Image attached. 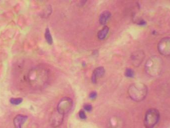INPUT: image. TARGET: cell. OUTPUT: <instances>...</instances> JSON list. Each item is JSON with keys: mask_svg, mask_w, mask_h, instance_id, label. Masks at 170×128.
Instances as JSON below:
<instances>
[{"mask_svg": "<svg viewBox=\"0 0 170 128\" xmlns=\"http://www.w3.org/2000/svg\"><path fill=\"white\" fill-rule=\"evenodd\" d=\"M48 72L42 68H35L31 70L28 75V80L30 85L34 88H40L46 83Z\"/></svg>", "mask_w": 170, "mask_h": 128, "instance_id": "cell-1", "label": "cell"}, {"mask_svg": "<svg viewBox=\"0 0 170 128\" xmlns=\"http://www.w3.org/2000/svg\"><path fill=\"white\" fill-rule=\"evenodd\" d=\"M148 92L147 86L143 83L133 84L128 88L130 98L134 101L141 102L146 98Z\"/></svg>", "mask_w": 170, "mask_h": 128, "instance_id": "cell-2", "label": "cell"}, {"mask_svg": "<svg viewBox=\"0 0 170 128\" xmlns=\"http://www.w3.org/2000/svg\"><path fill=\"white\" fill-rule=\"evenodd\" d=\"M163 68V62L159 57H151L145 64L146 73L151 77H156L160 74Z\"/></svg>", "mask_w": 170, "mask_h": 128, "instance_id": "cell-3", "label": "cell"}, {"mask_svg": "<svg viewBox=\"0 0 170 128\" xmlns=\"http://www.w3.org/2000/svg\"><path fill=\"white\" fill-rule=\"evenodd\" d=\"M160 120L159 112L155 109H151L146 112L144 120L146 128H154Z\"/></svg>", "mask_w": 170, "mask_h": 128, "instance_id": "cell-4", "label": "cell"}, {"mask_svg": "<svg viewBox=\"0 0 170 128\" xmlns=\"http://www.w3.org/2000/svg\"><path fill=\"white\" fill-rule=\"evenodd\" d=\"M73 107V101L68 97H64L61 99L57 107V111L63 115L68 113Z\"/></svg>", "mask_w": 170, "mask_h": 128, "instance_id": "cell-5", "label": "cell"}, {"mask_svg": "<svg viewBox=\"0 0 170 128\" xmlns=\"http://www.w3.org/2000/svg\"><path fill=\"white\" fill-rule=\"evenodd\" d=\"M158 49L161 55L165 56H170V38L162 39L158 43Z\"/></svg>", "mask_w": 170, "mask_h": 128, "instance_id": "cell-6", "label": "cell"}, {"mask_svg": "<svg viewBox=\"0 0 170 128\" xmlns=\"http://www.w3.org/2000/svg\"><path fill=\"white\" fill-rule=\"evenodd\" d=\"M64 119V115L59 113L58 111H55L51 116L50 123L53 128H57L60 126L62 123Z\"/></svg>", "mask_w": 170, "mask_h": 128, "instance_id": "cell-7", "label": "cell"}, {"mask_svg": "<svg viewBox=\"0 0 170 128\" xmlns=\"http://www.w3.org/2000/svg\"><path fill=\"white\" fill-rule=\"evenodd\" d=\"M144 58H145V55L143 51H137L133 53L131 56V60L132 65L136 67L139 66L141 63L142 62Z\"/></svg>", "mask_w": 170, "mask_h": 128, "instance_id": "cell-8", "label": "cell"}, {"mask_svg": "<svg viewBox=\"0 0 170 128\" xmlns=\"http://www.w3.org/2000/svg\"><path fill=\"white\" fill-rule=\"evenodd\" d=\"M28 116L23 115H18L13 119V125L15 128H22L28 119Z\"/></svg>", "mask_w": 170, "mask_h": 128, "instance_id": "cell-9", "label": "cell"}, {"mask_svg": "<svg viewBox=\"0 0 170 128\" xmlns=\"http://www.w3.org/2000/svg\"><path fill=\"white\" fill-rule=\"evenodd\" d=\"M105 73V69L103 67L97 68L93 72L92 76V81L93 83H96L97 80L100 78Z\"/></svg>", "mask_w": 170, "mask_h": 128, "instance_id": "cell-10", "label": "cell"}, {"mask_svg": "<svg viewBox=\"0 0 170 128\" xmlns=\"http://www.w3.org/2000/svg\"><path fill=\"white\" fill-rule=\"evenodd\" d=\"M111 17V14L109 11H105L103 12L100 14V18H99V21L100 24L103 25L106 24Z\"/></svg>", "mask_w": 170, "mask_h": 128, "instance_id": "cell-11", "label": "cell"}, {"mask_svg": "<svg viewBox=\"0 0 170 128\" xmlns=\"http://www.w3.org/2000/svg\"><path fill=\"white\" fill-rule=\"evenodd\" d=\"M109 28L107 26H105L101 30L99 31L98 33V37L100 40H104L106 38V36L109 32Z\"/></svg>", "mask_w": 170, "mask_h": 128, "instance_id": "cell-12", "label": "cell"}, {"mask_svg": "<svg viewBox=\"0 0 170 128\" xmlns=\"http://www.w3.org/2000/svg\"><path fill=\"white\" fill-rule=\"evenodd\" d=\"M45 38L47 43H49V45H52L53 43V39H52V36L50 32L49 29V28L46 29L45 30Z\"/></svg>", "mask_w": 170, "mask_h": 128, "instance_id": "cell-13", "label": "cell"}, {"mask_svg": "<svg viewBox=\"0 0 170 128\" xmlns=\"http://www.w3.org/2000/svg\"><path fill=\"white\" fill-rule=\"evenodd\" d=\"M23 99L21 98H13L10 99V102L11 104L13 105H18L23 102Z\"/></svg>", "mask_w": 170, "mask_h": 128, "instance_id": "cell-14", "label": "cell"}, {"mask_svg": "<svg viewBox=\"0 0 170 128\" xmlns=\"http://www.w3.org/2000/svg\"><path fill=\"white\" fill-rule=\"evenodd\" d=\"M126 77L128 78H132L134 75V71L130 69H127L125 72Z\"/></svg>", "mask_w": 170, "mask_h": 128, "instance_id": "cell-15", "label": "cell"}, {"mask_svg": "<svg viewBox=\"0 0 170 128\" xmlns=\"http://www.w3.org/2000/svg\"><path fill=\"white\" fill-rule=\"evenodd\" d=\"M79 116L81 119L85 120L86 119V114L84 111H80V112L79 113Z\"/></svg>", "mask_w": 170, "mask_h": 128, "instance_id": "cell-16", "label": "cell"}, {"mask_svg": "<svg viewBox=\"0 0 170 128\" xmlns=\"http://www.w3.org/2000/svg\"><path fill=\"white\" fill-rule=\"evenodd\" d=\"M84 108L85 110H86V111H88V112H90L92 110V106L90 104H88L85 105Z\"/></svg>", "mask_w": 170, "mask_h": 128, "instance_id": "cell-17", "label": "cell"}, {"mask_svg": "<svg viewBox=\"0 0 170 128\" xmlns=\"http://www.w3.org/2000/svg\"><path fill=\"white\" fill-rule=\"evenodd\" d=\"M97 97V93L95 92H92L90 93L89 95L90 98L92 100L95 99Z\"/></svg>", "mask_w": 170, "mask_h": 128, "instance_id": "cell-18", "label": "cell"}]
</instances>
